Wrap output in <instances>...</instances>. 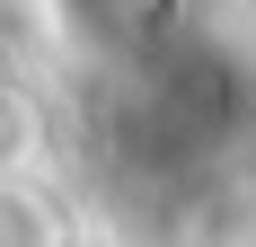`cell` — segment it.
Wrapping results in <instances>:
<instances>
[{"instance_id":"2","label":"cell","mask_w":256,"mask_h":247,"mask_svg":"<svg viewBox=\"0 0 256 247\" xmlns=\"http://www.w3.org/2000/svg\"><path fill=\"white\" fill-rule=\"evenodd\" d=\"M36 150H44V115H36V98L0 88V176H26Z\"/></svg>"},{"instance_id":"1","label":"cell","mask_w":256,"mask_h":247,"mask_svg":"<svg viewBox=\"0 0 256 247\" xmlns=\"http://www.w3.org/2000/svg\"><path fill=\"white\" fill-rule=\"evenodd\" d=\"M0 247H62V221H53V203L18 176H0Z\"/></svg>"}]
</instances>
